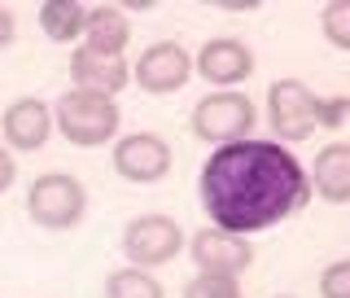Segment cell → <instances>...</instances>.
<instances>
[{
	"label": "cell",
	"mask_w": 350,
	"mask_h": 298,
	"mask_svg": "<svg viewBox=\"0 0 350 298\" xmlns=\"http://www.w3.org/2000/svg\"><path fill=\"white\" fill-rule=\"evenodd\" d=\"M0 132H5V145L36 153L44 149V140L53 136V110L40 101V97H18V101L5 105V119H0Z\"/></svg>",
	"instance_id": "cell-11"
},
{
	"label": "cell",
	"mask_w": 350,
	"mask_h": 298,
	"mask_svg": "<svg viewBox=\"0 0 350 298\" xmlns=\"http://www.w3.org/2000/svg\"><path fill=\"white\" fill-rule=\"evenodd\" d=\"M197 197L215 228L250 237L289 219L311 197V184L280 140H237L206 158Z\"/></svg>",
	"instance_id": "cell-1"
},
{
	"label": "cell",
	"mask_w": 350,
	"mask_h": 298,
	"mask_svg": "<svg viewBox=\"0 0 350 298\" xmlns=\"http://www.w3.org/2000/svg\"><path fill=\"white\" fill-rule=\"evenodd\" d=\"M189 255L202 277H232L237 281V272H245L254 263V246L237 233H224V228H202L189 241Z\"/></svg>",
	"instance_id": "cell-9"
},
{
	"label": "cell",
	"mask_w": 350,
	"mask_h": 298,
	"mask_svg": "<svg viewBox=\"0 0 350 298\" xmlns=\"http://www.w3.org/2000/svg\"><path fill=\"white\" fill-rule=\"evenodd\" d=\"M346 101H320L302 79H276L267 88V123L280 140H306L320 123L337 127Z\"/></svg>",
	"instance_id": "cell-2"
},
{
	"label": "cell",
	"mask_w": 350,
	"mask_h": 298,
	"mask_svg": "<svg viewBox=\"0 0 350 298\" xmlns=\"http://www.w3.org/2000/svg\"><path fill=\"white\" fill-rule=\"evenodd\" d=\"M171 145L158 136V132H131V136H118L114 140V171L123 175L127 184H158L162 175L171 171Z\"/></svg>",
	"instance_id": "cell-7"
},
{
	"label": "cell",
	"mask_w": 350,
	"mask_h": 298,
	"mask_svg": "<svg viewBox=\"0 0 350 298\" xmlns=\"http://www.w3.org/2000/svg\"><path fill=\"white\" fill-rule=\"evenodd\" d=\"M40 27L53 44H70V40H83V27H88V5L83 0H44L40 5Z\"/></svg>",
	"instance_id": "cell-15"
},
{
	"label": "cell",
	"mask_w": 350,
	"mask_h": 298,
	"mask_svg": "<svg viewBox=\"0 0 350 298\" xmlns=\"http://www.w3.org/2000/svg\"><path fill=\"white\" fill-rule=\"evenodd\" d=\"M184 298H241V285L232 277H193L184 285Z\"/></svg>",
	"instance_id": "cell-18"
},
{
	"label": "cell",
	"mask_w": 350,
	"mask_h": 298,
	"mask_svg": "<svg viewBox=\"0 0 350 298\" xmlns=\"http://www.w3.org/2000/svg\"><path fill=\"white\" fill-rule=\"evenodd\" d=\"M131 79L145 88L149 97L180 92V88L193 79V58H189V49H184V44L158 40V44H149V49L140 53V62H136V71H131Z\"/></svg>",
	"instance_id": "cell-8"
},
{
	"label": "cell",
	"mask_w": 350,
	"mask_h": 298,
	"mask_svg": "<svg viewBox=\"0 0 350 298\" xmlns=\"http://www.w3.org/2000/svg\"><path fill=\"white\" fill-rule=\"evenodd\" d=\"M131 40V27H127V14L118 5H88V27H83V49H96V53H109V58H123Z\"/></svg>",
	"instance_id": "cell-14"
},
{
	"label": "cell",
	"mask_w": 350,
	"mask_h": 298,
	"mask_svg": "<svg viewBox=\"0 0 350 298\" xmlns=\"http://www.w3.org/2000/svg\"><path fill=\"white\" fill-rule=\"evenodd\" d=\"M184 250V228L171 215H136L123 228V255L127 268H162Z\"/></svg>",
	"instance_id": "cell-6"
},
{
	"label": "cell",
	"mask_w": 350,
	"mask_h": 298,
	"mask_svg": "<svg viewBox=\"0 0 350 298\" xmlns=\"http://www.w3.org/2000/svg\"><path fill=\"white\" fill-rule=\"evenodd\" d=\"M193 71L202 75L206 84H219L224 92H232L237 84H245L250 75H254V53H250L241 40H232V36H219V40L202 44Z\"/></svg>",
	"instance_id": "cell-10"
},
{
	"label": "cell",
	"mask_w": 350,
	"mask_h": 298,
	"mask_svg": "<svg viewBox=\"0 0 350 298\" xmlns=\"http://www.w3.org/2000/svg\"><path fill=\"white\" fill-rule=\"evenodd\" d=\"M320 27H324V40L333 49L350 53V0H328L324 14H320Z\"/></svg>",
	"instance_id": "cell-17"
},
{
	"label": "cell",
	"mask_w": 350,
	"mask_h": 298,
	"mask_svg": "<svg viewBox=\"0 0 350 298\" xmlns=\"http://www.w3.org/2000/svg\"><path fill=\"white\" fill-rule=\"evenodd\" d=\"M27 215L49 233L75 228L88 215V189L75 180L70 171H44L27 189Z\"/></svg>",
	"instance_id": "cell-4"
},
{
	"label": "cell",
	"mask_w": 350,
	"mask_h": 298,
	"mask_svg": "<svg viewBox=\"0 0 350 298\" xmlns=\"http://www.w3.org/2000/svg\"><path fill=\"white\" fill-rule=\"evenodd\" d=\"M320 294L324 298H350V259L328 263L324 277H320Z\"/></svg>",
	"instance_id": "cell-19"
},
{
	"label": "cell",
	"mask_w": 350,
	"mask_h": 298,
	"mask_svg": "<svg viewBox=\"0 0 350 298\" xmlns=\"http://www.w3.org/2000/svg\"><path fill=\"white\" fill-rule=\"evenodd\" d=\"M14 36H18L14 9H5V5H0V49H9V44H14Z\"/></svg>",
	"instance_id": "cell-21"
},
{
	"label": "cell",
	"mask_w": 350,
	"mask_h": 298,
	"mask_svg": "<svg viewBox=\"0 0 350 298\" xmlns=\"http://www.w3.org/2000/svg\"><path fill=\"white\" fill-rule=\"evenodd\" d=\"M306 184H315L324 202H350V140H333L315 153Z\"/></svg>",
	"instance_id": "cell-13"
},
{
	"label": "cell",
	"mask_w": 350,
	"mask_h": 298,
	"mask_svg": "<svg viewBox=\"0 0 350 298\" xmlns=\"http://www.w3.org/2000/svg\"><path fill=\"white\" fill-rule=\"evenodd\" d=\"M254 123H258V110L245 92H211L193 110V136H202L206 145H237V140H250Z\"/></svg>",
	"instance_id": "cell-5"
},
{
	"label": "cell",
	"mask_w": 350,
	"mask_h": 298,
	"mask_svg": "<svg viewBox=\"0 0 350 298\" xmlns=\"http://www.w3.org/2000/svg\"><path fill=\"white\" fill-rule=\"evenodd\" d=\"M53 127H57L70 145L96 149V145H105V140L118 136V101L114 97H101V92L70 88V92H62L57 110H53Z\"/></svg>",
	"instance_id": "cell-3"
},
{
	"label": "cell",
	"mask_w": 350,
	"mask_h": 298,
	"mask_svg": "<svg viewBox=\"0 0 350 298\" xmlns=\"http://www.w3.org/2000/svg\"><path fill=\"white\" fill-rule=\"evenodd\" d=\"M105 298H167V290L145 268H118L105 277Z\"/></svg>",
	"instance_id": "cell-16"
},
{
	"label": "cell",
	"mask_w": 350,
	"mask_h": 298,
	"mask_svg": "<svg viewBox=\"0 0 350 298\" xmlns=\"http://www.w3.org/2000/svg\"><path fill=\"white\" fill-rule=\"evenodd\" d=\"M70 75H75V88L83 92H101V97H114L131 84V66L123 58H109V53H96V49H75L70 53Z\"/></svg>",
	"instance_id": "cell-12"
},
{
	"label": "cell",
	"mask_w": 350,
	"mask_h": 298,
	"mask_svg": "<svg viewBox=\"0 0 350 298\" xmlns=\"http://www.w3.org/2000/svg\"><path fill=\"white\" fill-rule=\"evenodd\" d=\"M14 180H18V162H14V153L0 145V193L14 189Z\"/></svg>",
	"instance_id": "cell-20"
}]
</instances>
